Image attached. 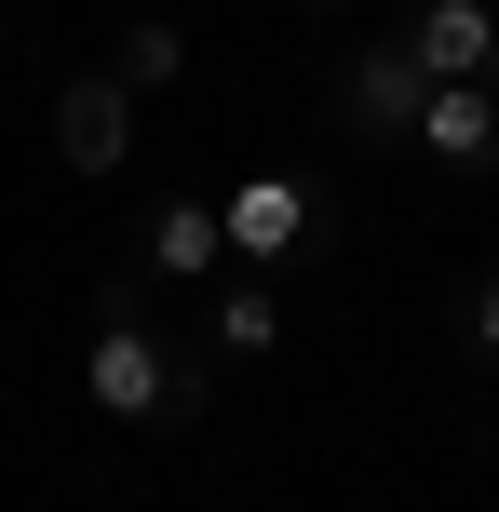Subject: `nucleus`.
Here are the masks:
<instances>
[{
    "instance_id": "nucleus-1",
    "label": "nucleus",
    "mask_w": 499,
    "mask_h": 512,
    "mask_svg": "<svg viewBox=\"0 0 499 512\" xmlns=\"http://www.w3.org/2000/svg\"><path fill=\"white\" fill-rule=\"evenodd\" d=\"M81 391H95L108 418H149V432H176V351H162L149 324H135V297H108L95 310V337H81Z\"/></svg>"
},
{
    "instance_id": "nucleus-2",
    "label": "nucleus",
    "mask_w": 499,
    "mask_h": 512,
    "mask_svg": "<svg viewBox=\"0 0 499 512\" xmlns=\"http://www.w3.org/2000/svg\"><path fill=\"white\" fill-rule=\"evenodd\" d=\"M405 68L419 81H499V14L486 0H405Z\"/></svg>"
},
{
    "instance_id": "nucleus-3",
    "label": "nucleus",
    "mask_w": 499,
    "mask_h": 512,
    "mask_svg": "<svg viewBox=\"0 0 499 512\" xmlns=\"http://www.w3.org/2000/svg\"><path fill=\"white\" fill-rule=\"evenodd\" d=\"M216 243L243 256V270H270V256L311 243V176H243L230 203H216Z\"/></svg>"
},
{
    "instance_id": "nucleus-4",
    "label": "nucleus",
    "mask_w": 499,
    "mask_h": 512,
    "mask_svg": "<svg viewBox=\"0 0 499 512\" xmlns=\"http://www.w3.org/2000/svg\"><path fill=\"white\" fill-rule=\"evenodd\" d=\"M419 95H432V81L405 68V41H365V54L338 68V122H351V135H419Z\"/></svg>"
},
{
    "instance_id": "nucleus-5",
    "label": "nucleus",
    "mask_w": 499,
    "mask_h": 512,
    "mask_svg": "<svg viewBox=\"0 0 499 512\" xmlns=\"http://www.w3.org/2000/svg\"><path fill=\"white\" fill-rule=\"evenodd\" d=\"M405 149L459 162V176H473V162H499V81H432V95H419V135H405Z\"/></svg>"
},
{
    "instance_id": "nucleus-6",
    "label": "nucleus",
    "mask_w": 499,
    "mask_h": 512,
    "mask_svg": "<svg viewBox=\"0 0 499 512\" xmlns=\"http://www.w3.org/2000/svg\"><path fill=\"white\" fill-rule=\"evenodd\" d=\"M54 149H68L81 176H108V162L135 149V95L122 81H68V95H54Z\"/></svg>"
},
{
    "instance_id": "nucleus-7",
    "label": "nucleus",
    "mask_w": 499,
    "mask_h": 512,
    "mask_svg": "<svg viewBox=\"0 0 499 512\" xmlns=\"http://www.w3.org/2000/svg\"><path fill=\"white\" fill-rule=\"evenodd\" d=\"M216 256H230V243H216V203H162V216H149V270H162V283H203Z\"/></svg>"
},
{
    "instance_id": "nucleus-8",
    "label": "nucleus",
    "mask_w": 499,
    "mask_h": 512,
    "mask_svg": "<svg viewBox=\"0 0 499 512\" xmlns=\"http://www.w3.org/2000/svg\"><path fill=\"white\" fill-rule=\"evenodd\" d=\"M176 68H189V27H176V14H135L122 54H108V81H122V95H162Z\"/></svg>"
},
{
    "instance_id": "nucleus-9",
    "label": "nucleus",
    "mask_w": 499,
    "mask_h": 512,
    "mask_svg": "<svg viewBox=\"0 0 499 512\" xmlns=\"http://www.w3.org/2000/svg\"><path fill=\"white\" fill-rule=\"evenodd\" d=\"M270 337H284V297L230 283V297H216V351H270Z\"/></svg>"
},
{
    "instance_id": "nucleus-10",
    "label": "nucleus",
    "mask_w": 499,
    "mask_h": 512,
    "mask_svg": "<svg viewBox=\"0 0 499 512\" xmlns=\"http://www.w3.org/2000/svg\"><path fill=\"white\" fill-rule=\"evenodd\" d=\"M459 337H473V351L499 364V283H473V310H459Z\"/></svg>"
}]
</instances>
